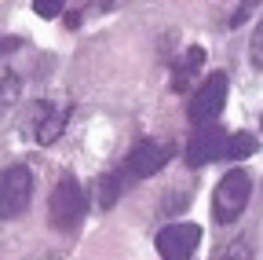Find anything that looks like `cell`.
Instances as JSON below:
<instances>
[{
    "mask_svg": "<svg viewBox=\"0 0 263 260\" xmlns=\"http://www.w3.org/2000/svg\"><path fill=\"white\" fill-rule=\"evenodd\" d=\"M252 198V176L245 169H227L223 180L216 183V194H212V216L216 223H234L245 205Z\"/></svg>",
    "mask_w": 263,
    "mask_h": 260,
    "instance_id": "cell-1",
    "label": "cell"
},
{
    "mask_svg": "<svg viewBox=\"0 0 263 260\" xmlns=\"http://www.w3.org/2000/svg\"><path fill=\"white\" fill-rule=\"evenodd\" d=\"M88 213V194L84 187L73 180V176H62L55 187H51V198H48V216L51 223L59 227V231H70V227H77Z\"/></svg>",
    "mask_w": 263,
    "mask_h": 260,
    "instance_id": "cell-2",
    "label": "cell"
},
{
    "mask_svg": "<svg viewBox=\"0 0 263 260\" xmlns=\"http://www.w3.org/2000/svg\"><path fill=\"white\" fill-rule=\"evenodd\" d=\"M223 103H227V74H209L205 84L190 95L186 103V121L194 128H205V125H216L219 114H223Z\"/></svg>",
    "mask_w": 263,
    "mask_h": 260,
    "instance_id": "cell-3",
    "label": "cell"
},
{
    "mask_svg": "<svg viewBox=\"0 0 263 260\" xmlns=\"http://www.w3.org/2000/svg\"><path fill=\"white\" fill-rule=\"evenodd\" d=\"M33 202V172L26 165L0 169V220H15Z\"/></svg>",
    "mask_w": 263,
    "mask_h": 260,
    "instance_id": "cell-4",
    "label": "cell"
},
{
    "mask_svg": "<svg viewBox=\"0 0 263 260\" xmlns=\"http://www.w3.org/2000/svg\"><path fill=\"white\" fill-rule=\"evenodd\" d=\"M168 161H172V143H168V140H139L136 147L128 150L121 172H124L128 180H146V176L161 172Z\"/></svg>",
    "mask_w": 263,
    "mask_h": 260,
    "instance_id": "cell-5",
    "label": "cell"
},
{
    "mask_svg": "<svg viewBox=\"0 0 263 260\" xmlns=\"http://www.w3.org/2000/svg\"><path fill=\"white\" fill-rule=\"evenodd\" d=\"M197 242H201V227L197 223H164L157 231V253L161 260H194L197 253Z\"/></svg>",
    "mask_w": 263,
    "mask_h": 260,
    "instance_id": "cell-6",
    "label": "cell"
},
{
    "mask_svg": "<svg viewBox=\"0 0 263 260\" xmlns=\"http://www.w3.org/2000/svg\"><path fill=\"white\" fill-rule=\"evenodd\" d=\"M70 114H73V103H41L37 114H33V125H29L33 143L51 147V143L66 132V125H70Z\"/></svg>",
    "mask_w": 263,
    "mask_h": 260,
    "instance_id": "cell-7",
    "label": "cell"
},
{
    "mask_svg": "<svg viewBox=\"0 0 263 260\" xmlns=\"http://www.w3.org/2000/svg\"><path fill=\"white\" fill-rule=\"evenodd\" d=\"M227 136H230V132H223L219 125H205V128H197V132L190 136V143H186V165L201 169V165H209V161L223 158Z\"/></svg>",
    "mask_w": 263,
    "mask_h": 260,
    "instance_id": "cell-8",
    "label": "cell"
},
{
    "mask_svg": "<svg viewBox=\"0 0 263 260\" xmlns=\"http://www.w3.org/2000/svg\"><path fill=\"white\" fill-rule=\"evenodd\" d=\"M121 183H124V172H103L95 180V205L99 209H114L117 198H121Z\"/></svg>",
    "mask_w": 263,
    "mask_h": 260,
    "instance_id": "cell-9",
    "label": "cell"
},
{
    "mask_svg": "<svg viewBox=\"0 0 263 260\" xmlns=\"http://www.w3.org/2000/svg\"><path fill=\"white\" fill-rule=\"evenodd\" d=\"M201 62H205V51H201V48H190V51L176 62V70H172V74H176V77H172V88H176V92H183V84H186V81H194V74L201 70Z\"/></svg>",
    "mask_w": 263,
    "mask_h": 260,
    "instance_id": "cell-10",
    "label": "cell"
},
{
    "mask_svg": "<svg viewBox=\"0 0 263 260\" xmlns=\"http://www.w3.org/2000/svg\"><path fill=\"white\" fill-rule=\"evenodd\" d=\"M249 154H256V136H249V132H230L227 136L223 161H245Z\"/></svg>",
    "mask_w": 263,
    "mask_h": 260,
    "instance_id": "cell-11",
    "label": "cell"
},
{
    "mask_svg": "<svg viewBox=\"0 0 263 260\" xmlns=\"http://www.w3.org/2000/svg\"><path fill=\"white\" fill-rule=\"evenodd\" d=\"M18 95H22L18 74H0V117H4V114L18 103Z\"/></svg>",
    "mask_w": 263,
    "mask_h": 260,
    "instance_id": "cell-12",
    "label": "cell"
},
{
    "mask_svg": "<svg viewBox=\"0 0 263 260\" xmlns=\"http://www.w3.org/2000/svg\"><path fill=\"white\" fill-rule=\"evenodd\" d=\"M249 59H252V66H256V70H263V19H259V26L252 29V41H249Z\"/></svg>",
    "mask_w": 263,
    "mask_h": 260,
    "instance_id": "cell-13",
    "label": "cell"
},
{
    "mask_svg": "<svg viewBox=\"0 0 263 260\" xmlns=\"http://www.w3.org/2000/svg\"><path fill=\"white\" fill-rule=\"evenodd\" d=\"M33 11L41 19H59L66 11V0H33Z\"/></svg>",
    "mask_w": 263,
    "mask_h": 260,
    "instance_id": "cell-14",
    "label": "cell"
},
{
    "mask_svg": "<svg viewBox=\"0 0 263 260\" xmlns=\"http://www.w3.org/2000/svg\"><path fill=\"white\" fill-rule=\"evenodd\" d=\"M219 260H252V246H249L245 238H238V242H230V246L223 249Z\"/></svg>",
    "mask_w": 263,
    "mask_h": 260,
    "instance_id": "cell-15",
    "label": "cell"
},
{
    "mask_svg": "<svg viewBox=\"0 0 263 260\" xmlns=\"http://www.w3.org/2000/svg\"><path fill=\"white\" fill-rule=\"evenodd\" d=\"M259 4H263V0H241V4L234 8V15H230V26H241V22H245V19H249Z\"/></svg>",
    "mask_w": 263,
    "mask_h": 260,
    "instance_id": "cell-16",
    "label": "cell"
},
{
    "mask_svg": "<svg viewBox=\"0 0 263 260\" xmlns=\"http://www.w3.org/2000/svg\"><path fill=\"white\" fill-rule=\"evenodd\" d=\"M259 125H263V117H259Z\"/></svg>",
    "mask_w": 263,
    "mask_h": 260,
    "instance_id": "cell-17",
    "label": "cell"
}]
</instances>
